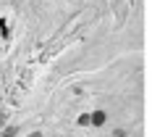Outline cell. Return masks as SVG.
I'll return each mask as SVG.
<instances>
[{
	"label": "cell",
	"instance_id": "6da1fadb",
	"mask_svg": "<svg viewBox=\"0 0 152 137\" xmlns=\"http://www.w3.org/2000/svg\"><path fill=\"white\" fill-rule=\"evenodd\" d=\"M89 124H94V127H100V124H105V113L102 111H94L89 116Z\"/></svg>",
	"mask_w": 152,
	"mask_h": 137
},
{
	"label": "cell",
	"instance_id": "7a4b0ae2",
	"mask_svg": "<svg viewBox=\"0 0 152 137\" xmlns=\"http://www.w3.org/2000/svg\"><path fill=\"white\" fill-rule=\"evenodd\" d=\"M0 34H3V37H8V24H5V21H0Z\"/></svg>",
	"mask_w": 152,
	"mask_h": 137
},
{
	"label": "cell",
	"instance_id": "3957f363",
	"mask_svg": "<svg viewBox=\"0 0 152 137\" xmlns=\"http://www.w3.org/2000/svg\"><path fill=\"white\" fill-rule=\"evenodd\" d=\"M16 135V127H8V129H5V135H3V137H13Z\"/></svg>",
	"mask_w": 152,
	"mask_h": 137
},
{
	"label": "cell",
	"instance_id": "277c9868",
	"mask_svg": "<svg viewBox=\"0 0 152 137\" xmlns=\"http://www.w3.org/2000/svg\"><path fill=\"white\" fill-rule=\"evenodd\" d=\"M29 137H42V135H39V132H31V135Z\"/></svg>",
	"mask_w": 152,
	"mask_h": 137
},
{
	"label": "cell",
	"instance_id": "5b68a950",
	"mask_svg": "<svg viewBox=\"0 0 152 137\" xmlns=\"http://www.w3.org/2000/svg\"><path fill=\"white\" fill-rule=\"evenodd\" d=\"M0 124H3V113H0Z\"/></svg>",
	"mask_w": 152,
	"mask_h": 137
}]
</instances>
